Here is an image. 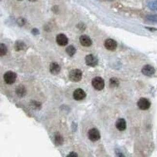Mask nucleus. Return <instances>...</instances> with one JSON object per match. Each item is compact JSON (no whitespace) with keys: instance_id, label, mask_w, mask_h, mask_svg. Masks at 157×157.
<instances>
[{"instance_id":"1","label":"nucleus","mask_w":157,"mask_h":157,"mask_svg":"<svg viewBox=\"0 0 157 157\" xmlns=\"http://www.w3.org/2000/svg\"><path fill=\"white\" fill-rule=\"evenodd\" d=\"M82 72L79 69H74L71 71L69 73V79L72 82H79L82 79Z\"/></svg>"},{"instance_id":"2","label":"nucleus","mask_w":157,"mask_h":157,"mask_svg":"<svg viewBox=\"0 0 157 157\" xmlns=\"http://www.w3.org/2000/svg\"><path fill=\"white\" fill-rule=\"evenodd\" d=\"M92 84L93 88L97 91H102L105 87L104 80L99 76H97L92 79Z\"/></svg>"},{"instance_id":"3","label":"nucleus","mask_w":157,"mask_h":157,"mask_svg":"<svg viewBox=\"0 0 157 157\" xmlns=\"http://www.w3.org/2000/svg\"><path fill=\"white\" fill-rule=\"evenodd\" d=\"M17 74L11 71L6 72L4 75L5 82L8 85H12L14 83L17 79Z\"/></svg>"},{"instance_id":"4","label":"nucleus","mask_w":157,"mask_h":157,"mask_svg":"<svg viewBox=\"0 0 157 157\" xmlns=\"http://www.w3.org/2000/svg\"><path fill=\"white\" fill-rule=\"evenodd\" d=\"M88 136L91 141L96 142L99 140L101 138V135L99 130L96 128H92L89 131Z\"/></svg>"},{"instance_id":"5","label":"nucleus","mask_w":157,"mask_h":157,"mask_svg":"<svg viewBox=\"0 0 157 157\" xmlns=\"http://www.w3.org/2000/svg\"><path fill=\"white\" fill-rule=\"evenodd\" d=\"M138 107L142 110L149 109L151 106V103L148 99L145 98H141L137 102Z\"/></svg>"},{"instance_id":"6","label":"nucleus","mask_w":157,"mask_h":157,"mask_svg":"<svg viewBox=\"0 0 157 157\" xmlns=\"http://www.w3.org/2000/svg\"><path fill=\"white\" fill-rule=\"evenodd\" d=\"M86 93L83 89L78 88L75 89L73 93V98L76 101H81L86 97Z\"/></svg>"},{"instance_id":"7","label":"nucleus","mask_w":157,"mask_h":157,"mask_svg":"<svg viewBox=\"0 0 157 157\" xmlns=\"http://www.w3.org/2000/svg\"><path fill=\"white\" fill-rule=\"evenodd\" d=\"M85 62L87 65L93 67L96 66L98 63V58L92 54H89L86 56Z\"/></svg>"},{"instance_id":"8","label":"nucleus","mask_w":157,"mask_h":157,"mask_svg":"<svg viewBox=\"0 0 157 157\" xmlns=\"http://www.w3.org/2000/svg\"><path fill=\"white\" fill-rule=\"evenodd\" d=\"M105 48L110 51H114L117 48V43L114 40L108 39L105 41L104 44Z\"/></svg>"},{"instance_id":"9","label":"nucleus","mask_w":157,"mask_h":157,"mask_svg":"<svg viewBox=\"0 0 157 157\" xmlns=\"http://www.w3.org/2000/svg\"><path fill=\"white\" fill-rule=\"evenodd\" d=\"M56 42L60 46H65L68 44V39L64 34L60 33L56 37Z\"/></svg>"},{"instance_id":"10","label":"nucleus","mask_w":157,"mask_h":157,"mask_svg":"<svg viewBox=\"0 0 157 157\" xmlns=\"http://www.w3.org/2000/svg\"><path fill=\"white\" fill-rule=\"evenodd\" d=\"M142 73L146 76H152L155 74V69L153 67L150 65H145L142 69Z\"/></svg>"},{"instance_id":"11","label":"nucleus","mask_w":157,"mask_h":157,"mask_svg":"<svg viewBox=\"0 0 157 157\" xmlns=\"http://www.w3.org/2000/svg\"><path fill=\"white\" fill-rule=\"evenodd\" d=\"M61 68L60 65L56 62H51L49 66V71L53 75H58L60 74Z\"/></svg>"},{"instance_id":"12","label":"nucleus","mask_w":157,"mask_h":157,"mask_svg":"<svg viewBox=\"0 0 157 157\" xmlns=\"http://www.w3.org/2000/svg\"><path fill=\"white\" fill-rule=\"evenodd\" d=\"M80 43L84 47H90L92 45V41L88 36L83 35L79 38Z\"/></svg>"},{"instance_id":"13","label":"nucleus","mask_w":157,"mask_h":157,"mask_svg":"<svg viewBox=\"0 0 157 157\" xmlns=\"http://www.w3.org/2000/svg\"><path fill=\"white\" fill-rule=\"evenodd\" d=\"M15 92L19 97H24L26 95L27 90L25 86L23 85H19L16 87Z\"/></svg>"},{"instance_id":"14","label":"nucleus","mask_w":157,"mask_h":157,"mask_svg":"<svg viewBox=\"0 0 157 157\" xmlns=\"http://www.w3.org/2000/svg\"><path fill=\"white\" fill-rule=\"evenodd\" d=\"M115 127L119 131H123L126 130L127 127L126 120L122 118L118 119L115 122Z\"/></svg>"},{"instance_id":"15","label":"nucleus","mask_w":157,"mask_h":157,"mask_svg":"<svg viewBox=\"0 0 157 157\" xmlns=\"http://www.w3.org/2000/svg\"><path fill=\"white\" fill-rule=\"evenodd\" d=\"M54 142L57 146L62 145L64 143V138L60 132H56L54 135Z\"/></svg>"},{"instance_id":"16","label":"nucleus","mask_w":157,"mask_h":157,"mask_svg":"<svg viewBox=\"0 0 157 157\" xmlns=\"http://www.w3.org/2000/svg\"><path fill=\"white\" fill-rule=\"evenodd\" d=\"M26 48V45L23 41L21 40L16 41L15 43L14 48L16 51L23 50Z\"/></svg>"},{"instance_id":"17","label":"nucleus","mask_w":157,"mask_h":157,"mask_svg":"<svg viewBox=\"0 0 157 157\" xmlns=\"http://www.w3.org/2000/svg\"><path fill=\"white\" fill-rule=\"evenodd\" d=\"M76 48L73 45H69L66 48V52L67 54L70 57L74 56L76 53Z\"/></svg>"},{"instance_id":"18","label":"nucleus","mask_w":157,"mask_h":157,"mask_svg":"<svg viewBox=\"0 0 157 157\" xmlns=\"http://www.w3.org/2000/svg\"><path fill=\"white\" fill-rule=\"evenodd\" d=\"M148 6L150 9L157 11V0H149Z\"/></svg>"},{"instance_id":"19","label":"nucleus","mask_w":157,"mask_h":157,"mask_svg":"<svg viewBox=\"0 0 157 157\" xmlns=\"http://www.w3.org/2000/svg\"><path fill=\"white\" fill-rule=\"evenodd\" d=\"M119 81L117 78H112L110 79L109 86L111 88L119 87Z\"/></svg>"},{"instance_id":"20","label":"nucleus","mask_w":157,"mask_h":157,"mask_svg":"<svg viewBox=\"0 0 157 157\" xmlns=\"http://www.w3.org/2000/svg\"><path fill=\"white\" fill-rule=\"evenodd\" d=\"M7 52V48L6 45L4 44L0 45V56L1 57L6 55Z\"/></svg>"},{"instance_id":"21","label":"nucleus","mask_w":157,"mask_h":157,"mask_svg":"<svg viewBox=\"0 0 157 157\" xmlns=\"http://www.w3.org/2000/svg\"><path fill=\"white\" fill-rule=\"evenodd\" d=\"M146 18L149 22L157 23V15H149L146 16Z\"/></svg>"},{"instance_id":"22","label":"nucleus","mask_w":157,"mask_h":157,"mask_svg":"<svg viewBox=\"0 0 157 157\" xmlns=\"http://www.w3.org/2000/svg\"><path fill=\"white\" fill-rule=\"evenodd\" d=\"M31 105L33 108H34V109H40L41 107V104L40 102L35 101H31Z\"/></svg>"},{"instance_id":"23","label":"nucleus","mask_w":157,"mask_h":157,"mask_svg":"<svg viewBox=\"0 0 157 157\" xmlns=\"http://www.w3.org/2000/svg\"><path fill=\"white\" fill-rule=\"evenodd\" d=\"M18 23L20 26H22L25 24V19L24 18H20L18 20Z\"/></svg>"},{"instance_id":"24","label":"nucleus","mask_w":157,"mask_h":157,"mask_svg":"<svg viewBox=\"0 0 157 157\" xmlns=\"http://www.w3.org/2000/svg\"><path fill=\"white\" fill-rule=\"evenodd\" d=\"M32 33L33 35H39L40 32L38 29L36 28H34L32 30Z\"/></svg>"},{"instance_id":"25","label":"nucleus","mask_w":157,"mask_h":157,"mask_svg":"<svg viewBox=\"0 0 157 157\" xmlns=\"http://www.w3.org/2000/svg\"><path fill=\"white\" fill-rule=\"evenodd\" d=\"M67 157H78V154L75 152H71L68 154L67 156Z\"/></svg>"},{"instance_id":"26","label":"nucleus","mask_w":157,"mask_h":157,"mask_svg":"<svg viewBox=\"0 0 157 157\" xmlns=\"http://www.w3.org/2000/svg\"><path fill=\"white\" fill-rule=\"evenodd\" d=\"M29 1L31 2H35L36 1H37V0H29Z\"/></svg>"},{"instance_id":"27","label":"nucleus","mask_w":157,"mask_h":157,"mask_svg":"<svg viewBox=\"0 0 157 157\" xmlns=\"http://www.w3.org/2000/svg\"><path fill=\"white\" fill-rule=\"evenodd\" d=\"M18 1H22V0H18Z\"/></svg>"}]
</instances>
